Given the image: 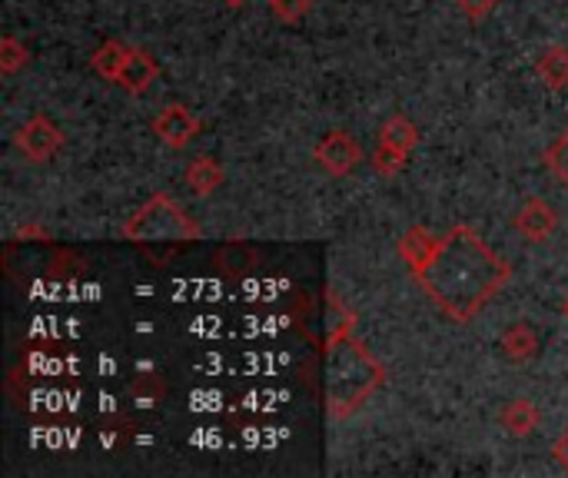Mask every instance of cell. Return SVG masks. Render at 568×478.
Here are the masks:
<instances>
[{
  "mask_svg": "<svg viewBox=\"0 0 568 478\" xmlns=\"http://www.w3.org/2000/svg\"><path fill=\"white\" fill-rule=\"evenodd\" d=\"M513 266L499 260L476 230H449L433 260L416 273L426 296L456 323H473L479 309L509 283Z\"/></svg>",
  "mask_w": 568,
  "mask_h": 478,
  "instance_id": "obj_1",
  "label": "cell"
},
{
  "mask_svg": "<svg viewBox=\"0 0 568 478\" xmlns=\"http://www.w3.org/2000/svg\"><path fill=\"white\" fill-rule=\"evenodd\" d=\"M386 383V369L373 353L353 336L326 343L323 359V396L333 419H349L379 386Z\"/></svg>",
  "mask_w": 568,
  "mask_h": 478,
  "instance_id": "obj_2",
  "label": "cell"
},
{
  "mask_svg": "<svg viewBox=\"0 0 568 478\" xmlns=\"http://www.w3.org/2000/svg\"><path fill=\"white\" fill-rule=\"evenodd\" d=\"M123 236L140 246H156V243L183 246V243H196L203 230L166 193H156L123 223Z\"/></svg>",
  "mask_w": 568,
  "mask_h": 478,
  "instance_id": "obj_3",
  "label": "cell"
},
{
  "mask_svg": "<svg viewBox=\"0 0 568 478\" xmlns=\"http://www.w3.org/2000/svg\"><path fill=\"white\" fill-rule=\"evenodd\" d=\"M313 156H316V163H320L326 173L346 176V173H353V170L363 163V146H359L349 133L333 130V133H326V136L316 143Z\"/></svg>",
  "mask_w": 568,
  "mask_h": 478,
  "instance_id": "obj_4",
  "label": "cell"
},
{
  "mask_svg": "<svg viewBox=\"0 0 568 478\" xmlns=\"http://www.w3.org/2000/svg\"><path fill=\"white\" fill-rule=\"evenodd\" d=\"M17 146H20V153H23L27 160H33V163H47V160H53V156L60 153V146H63V133H60V126H57V123H50L47 116H33L27 126H20V133H17Z\"/></svg>",
  "mask_w": 568,
  "mask_h": 478,
  "instance_id": "obj_5",
  "label": "cell"
},
{
  "mask_svg": "<svg viewBox=\"0 0 568 478\" xmlns=\"http://www.w3.org/2000/svg\"><path fill=\"white\" fill-rule=\"evenodd\" d=\"M153 133H156L166 146H186V143L200 133V120H196L186 106L173 103V106H166V110L153 120Z\"/></svg>",
  "mask_w": 568,
  "mask_h": 478,
  "instance_id": "obj_6",
  "label": "cell"
},
{
  "mask_svg": "<svg viewBox=\"0 0 568 478\" xmlns=\"http://www.w3.org/2000/svg\"><path fill=\"white\" fill-rule=\"evenodd\" d=\"M556 226H559L556 210H552L546 200H539V196L526 200V203H523V210L516 213V230H519L529 243H542V240H549V236L556 233Z\"/></svg>",
  "mask_w": 568,
  "mask_h": 478,
  "instance_id": "obj_7",
  "label": "cell"
},
{
  "mask_svg": "<svg viewBox=\"0 0 568 478\" xmlns=\"http://www.w3.org/2000/svg\"><path fill=\"white\" fill-rule=\"evenodd\" d=\"M156 73H160V67L153 63V57L143 53V50H136V47H130V53H126V60H123V70H120L116 83H120L123 90H130V93H146V87L156 80Z\"/></svg>",
  "mask_w": 568,
  "mask_h": 478,
  "instance_id": "obj_8",
  "label": "cell"
},
{
  "mask_svg": "<svg viewBox=\"0 0 568 478\" xmlns=\"http://www.w3.org/2000/svg\"><path fill=\"white\" fill-rule=\"evenodd\" d=\"M436 246H439V240H436L426 226H413V230L399 240V256L406 260V266H409L413 276H416V273L433 260Z\"/></svg>",
  "mask_w": 568,
  "mask_h": 478,
  "instance_id": "obj_9",
  "label": "cell"
},
{
  "mask_svg": "<svg viewBox=\"0 0 568 478\" xmlns=\"http://www.w3.org/2000/svg\"><path fill=\"white\" fill-rule=\"evenodd\" d=\"M539 409L529 403V399H513L506 409H503V416H499V423H503V429L509 433V436H516V439H526V436H532L536 429H539Z\"/></svg>",
  "mask_w": 568,
  "mask_h": 478,
  "instance_id": "obj_10",
  "label": "cell"
},
{
  "mask_svg": "<svg viewBox=\"0 0 568 478\" xmlns=\"http://www.w3.org/2000/svg\"><path fill=\"white\" fill-rule=\"evenodd\" d=\"M223 180H226L223 166H220L216 160H210V156H196V160L190 163V170H186V183H190V190H193L196 196H210L213 190L223 186Z\"/></svg>",
  "mask_w": 568,
  "mask_h": 478,
  "instance_id": "obj_11",
  "label": "cell"
},
{
  "mask_svg": "<svg viewBox=\"0 0 568 478\" xmlns=\"http://www.w3.org/2000/svg\"><path fill=\"white\" fill-rule=\"evenodd\" d=\"M499 346H503V353H506L513 363H526V359H532V356L539 353V336L532 333V326L516 323L513 329L503 333Z\"/></svg>",
  "mask_w": 568,
  "mask_h": 478,
  "instance_id": "obj_12",
  "label": "cell"
},
{
  "mask_svg": "<svg viewBox=\"0 0 568 478\" xmlns=\"http://www.w3.org/2000/svg\"><path fill=\"white\" fill-rule=\"evenodd\" d=\"M536 73H539V80H542L549 90H562V87H568V47H549V50L539 57Z\"/></svg>",
  "mask_w": 568,
  "mask_h": 478,
  "instance_id": "obj_13",
  "label": "cell"
},
{
  "mask_svg": "<svg viewBox=\"0 0 568 478\" xmlns=\"http://www.w3.org/2000/svg\"><path fill=\"white\" fill-rule=\"evenodd\" d=\"M379 143H389V146H396V150L409 153V150L419 143V130L413 126V120H409V116L396 113V116H389V120L383 123V130H379Z\"/></svg>",
  "mask_w": 568,
  "mask_h": 478,
  "instance_id": "obj_14",
  "label": "cell"
},
{
  "mask_svg": "<svg viewBox=\"0 0 568 478\" xmlns=\"http://www.w3.org/2000/svg\"><path fill=\"white\" fill-rule=\"evenodd\" d=\"M126 53H130V47H123L120 40H106V43L93 53V70H97L103 80H113V83H116Z\"/></svg>",
  "mask_w": 568,
  "mask_h": 478,
  "instance_id": "obj_15",
  "label": "cell"
},
{
  "mask_svg": "<svg viewBox=\"0 0 568 478\" xmlns=\"http://www.w3.org/2000/svg\"><path fill=\"white\" fill-rule=\"evenodd\" d=\"M130 396H133L140 406H156V403L166 396V383H163L156 373H146V376H140V379L130 386Z\"/></svg>",
  "mask_w": 568,
  "mask_h": 478,
  "instance_id": "obj_16",
  "label": "cell"
},
{
  "mask_svg": "<svg viewBox=\"0 0 568 478\" xmlns=\"http://www.w3.org/2000/svg\"><path fill=\"white\" fill-rule=\"evenodd\" d=\"M406 156H409V153H403V150H396V146H389V143H379L376 153H373V166H376L383 176H396V173L406 166Z\"/></svg>",
  "mask_w": 568,
  "mask_h": 478,
  "instance_id": "obj_17",
  "label": "cell"
},
{
  "mask_svg": "<svg viewBox=\"0 0 568 478\" xmlns=\"http://www.w3.org/2000/svg\"><path fill=\"white\" fill-rule=\"evenodd\" d=\"M546 166L552 170L556 180H562L568 186V126L559 133V140L546 150Z\"/></svg>",
  "mask_w": 568,
  "mask_h": 478,
  "instance_id": "obj_18",
  "label": "cell"
},
{
  "mask_svg": "<svg viewBox=\"0 0 568 478\" xmlns=\"http://www.w3.org/2000/svg\"><path fill=\"white\" fill-rule=\"evenodd\" d=\"M27 63V47L13 37H3L0 40V70L3 73H17L20 67Z\"/></svg>",
  "mask_w": 568,
  "mask_h": 478,
  "instance_id": "obj_19",
  "label": "cell"
},
{
  "mask_svg": "<svg viewBox=\"0 0 568 478\" xmlns=\"http://www.w3.org/2000/svg\"><path fill=\"white\" fill-rule=\"evenodd\" d=\"M273 3V13L283 20V23H296L310 13V0H270Z\"/></svg>",
  "mask_w": 568,
  "mask_h": 478,
  "instance_id": "obj_20",
  "label": "cell"
},
{
  "mask_svg": "<svg viewBox=\"0 0 568 478\" xmlns=\"http://www.w3.org/2000/svg\"><path fill=\"white\" fill-rule=\"evenodd\" d=\"M469 20H483V17H489L496 7H499V0H453Z\"/></svg>",
  "mask_w": 568,
  "mask_h": 478,
  "instance_id": "obj_21",
  "label": "cell"
},
{
  "mask_svg": "<svg viewBox=\"0 0 568 478\" xmlns=\"http://www.w3.org/2000/svg\"><path fill=\"white\" fill-rule=\"evenodd\" d=\"M552 456H556V462L568 472V433L566 436H559V443L552 446Z\"/></svg>",
  "mask_w": 568,
  "mask_h": 478,
  "instance_id": "obj_22",
  "label": "cell"
},
{
  "mask_svg": "<svg viewBox=\"0 0 568 478\" xmlns=\"http://www.w3.org/2000/svg\"><path fill=\"white\" fill-rule=\"evenodd\" d=\"M17 236H23V240H33V236H43V233H40L37 226H23V230H20ZM43 240H47V236H43Z\"/></svg>",
  "mask_w": 568,
  "mask_h": 478,
  "instance_id": "obj_23",
  "label": "cell"
},
{
  "mask_svg": "<svg viewBox=\"0 0 568 478\" xmlns=\"http://www.w3.org/2000/svg\"><path fill=\"white\" fill-rule=\"evenodd\" d=\"M223 3H226V7H243L246 0H223Z\"/></svg>",
  "mask_w": 568,
  "mask_h": 478,
  "instance_id": "obj_24",
  "label": "cell"
},
{
  "mask_svg": "<svg viewBox=\"0 0 568 478\" xmlns=\"http://www.w3.org/2000/svg\"><path fill=\"white\" fill-rule=\"evenodd\" d=\"M566 316H568V299H566Z\"/></svg>",
  "mask_w": 568,
  "mask_h": 478,
  "instance_id": "obj_25",
  "label": "cell"
}]
</instances>
